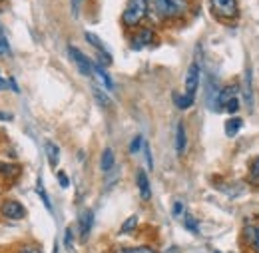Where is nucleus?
Wrapping results in <instances>:
<instances>
[{
    "instance_id": "obj_27",
    "label": "nucleus",
    "mask_w": 259,
    "mask_h": 253,
    "mask_svg": "<svg viewBox=\"0 0 259 253\" xmlns=\"http://www.w3.org/2000/svg\"><path fill=\"white\" fill-rule=\"evenodd\" d=\"M142 144H144V138H142V136H136V138L132 140V144H130V152L136 154V152L142 148Z\"/></svg>"
},
{
    "instance_id": "obj_1",
    "label": "nucleus",
    "mask_w": 259,
    "mask_h": 253,
    "mask_svg": "<svg viewBox=\"0 0 259 253\" xmlns=\"http://www.w3.org/2000/svg\"><path fill=\"white\" fill-rule=\"evenodd\" d=\"M154 12L158 14V18L162 20H176L182 18L184 14H188L190 2L188 0H152Z\"/></svg>"
},
{
    "instance_id": "obj_25",
    "label": "nucleus",
    "mask_w": 259,
    "mask_h": 253,
    "mask_svg": "<svg viewBox=\"0 0 259 253\" xmlns=\"http://www.w3.org/2000/svg\"><path fill=\"white\" fill-rule=\"evenodd\" d=\"M136 225H138V218H136V216H132V218H128V220H126V223L122 225V233H128V231H132Z\"/></svg>"
},
{
    "instance_id": "obj_26",
    "label": "nucleus",
    "mask_w": 259,
    "mask_h": 253,
    "mask_svg": "<svg viewBox=\"0 0 259 253\" xmlns=\"http://www.w3.org/2000/svg\"><path fill=\"white\" fill-rule=\"evenodd\" d=\"M64 245H66V249H72V245H74V233H72L70 227H66V231H64Z\"/></svg>"
},
{
    "instance_id": "obj_13",
    "label": "nucleus",
    "mask_w": 259,
    "mask_h": 253,
    "mask_svg": "<svg viewBox=\"0 0 259 253\" xmlns=\"http://www.w3.org/2000/svg\"><path fill=\"white\" fill-rule=\"evenodd\" d=\"M241 126H243V120L241 118H229L226 122V136L227 138H235L237 134H239V130H241Z\"/></svg>"
},
{
    "instance_id": "obj_16",
    "label": "nucleus",
    "mask_w": 259,
    "mask_h": 253,
    "mask_svg": "<svg viewBox=\"0 0 259 253\" xmlns=\"http://www.w3.org/2000/svg\"><path fill=\"white\" fill-rule=\"evenodd\" d=\"M100 167H102V172H110V170L114 167V152H112L110 148H106V150L102 152V159H100Z\"/></svg>"
},
{
    "instance_id": "obj_17",
    "label": "nucleus",
    "mask_w": 259,
    "mask_h": 253,
    "mask_svg": "<svg viewBox=\"0 0 259 253\" xmlns=\"http://www.w3.org/2000/svg\"><path fill=\"white\" fill-rule=\"evenodd\" d=\"M247 180L253 188H259V158H255L249 163V174H247Z\"/></svg>"
},
{
    "instance_id": "obj_24",
    "label": "nucleus",
    "mask_w": 259,
    "mask_h": 253,
    "mask_svg": "<svg viewBox=\"0 0 259 253\" xmlns=\"http://www.w3.org/2000/svg\"><path fill=\"white\" fill-rule=\"evenodd\" d=\"M184 227L190 229V231H194V233H197V222H195L194 216H190V214L184 216Z\"/></svg>"
},
{
    "instance_id": "obj_35",
    "label": "nucleus",
    "mask_w": 259,
    "mask_h": 253,
    "mask_svg": "<svg viewBox=\"0 0 259 253\" xmlns=\"http://www.w3.org/2000/svg\"><path fill=\"white\" fill-rule=\"evenodd\" d=\"M163 253H182L180 251V247H176V245H171V247H167V249H165V251Z\"/></svg>"
},
{
    "instance_id": "obj_34",
    "label": "nucleus",
    "mask_w": 259,
    "mask_h": 253,
    "mask_svg": "<svg viewBox=\"0 0 259 253\" xmlns=\"http://www.w3.org/2000/svg\"><path fill=\"white\" fill-rule=\"evenodd\" d=\"M8 84H10V88H12L14 92H18V86H16V80H14V78H8Z\"/></svg>"
},
{
    "instance_id": "obj_7",
    "label": "nucleus",
    "mask_w": 259,
    "mask_h": 253,
    "mask_svg": "<svg viewBox=\"0 0 259 253\" xmlns=\"http://www.w3.org/2000/svg\"><path fill=\"white\" fill-rule=\"evenodd\" d=\"M199 78H201V70L194 62L188 68V74H186V94L188 96H192V98L195 96L197 88H199Z\"/></svg>"
},
{
    "instance_id": "obj_21",
    "label": "nucleus",
    "mask_w": 259,
    "mask_h": 253,
    "mask_svg": "<svg viewBox=\"0 0 259 253\" xmlns=\"http://www.w3.org/2000/svg\"><path fill=\"white\" fill-rule=\"evenodd\" d=\"M36 193L40 195V199H42V203H44V207L48 209V212H52V201H50V197H48V193L44 190V186H42V182L38 180V186H36Z\"/></svg>"
},
{
    "instance_id": "obj_38",
    "label": "nucleus",
    "mask_w": 259,
    "mask_h": 253,
    "mask_svg": "<svg viewBox=\"0 0 259 253\" xmlns=\"http://www.w3.org/2000/svg\"><path fill=\"white\" fill-rule=\"evenodd\" d=\"M6 86H8V84H6V80H2V78H0V90H4Z\"/></svg>"
},
{
    "instance_id": "obj_18",
    "label": "nucleus",
    "mask_w": 259,
    "mask_h": 253,
    "mask_svg": "<svg viewBox=\"0 0 259 253\" xmlns=\"http://www.w3.org/2000/svg\"><path fill=\"white\" fill-rule=\"evenodd\" d=\"M84 38H86V40H88V42H90V44L96 48L98 52H102V54H110V52H108V48H106V44H104V42L98 38L96 34H92V32H86V34H84Z\"/></svg>"
},
{
    "instance_id": "obj_19",
    "label": "nucleus",
    "mask_w": 259,
    "mask_h": 253,
    "mask_svg": "<svg viewBox=\"0 0 259 253\" xmlns=\"http://www.w3.org/2000/svg\"><path fill=\"white\" fill-rule=\"evenodd\" d=\"M174 104H176L180 110H188V108H192L194 98L188 94H174Z\"/></svg>"
},
{
    "instance_id": "obj_29",
    "label": "nucleus",
    "mask_w": 259,
    "mask_h": 253,
    "mask_svg": "<svg viewBox=\"0 0 259 253\" xmlns=\"http://www.w3.org/2000/svg\"><path fill=\"white\" fill-rule=\"evenodd\" d=\"M120 253H156L152 247H134V249H122Z\"/></svg>"
},
{
    "instance_id": "obj_32",
    "label": "nucleus",
    "mask_w": 259,
    "mask_h": 253,
    "mask_svg": "<svg viewBox=\"0 0 259 253\" xmlns=\"http://www.w3.org/2000/svg\"><path fill=\"white\" fill-rule=\"evenodd\" d=\"M182 212H184V203L182 201H176L174 203V216H182Z\"/></svg>"
},
{
    "instance_id": "obj_36",
    "label": "nucleus",
    "mask_w": 259,
    "mask_h": 253,
    "mask_svg": "<svg viewBox=\"0 0 259 253\" xmlns=\"http://www.w3.org/2000/svg\"><path fill=\"white\" fill-rule=\"evenodd\" d=\"M20 253H42V251L36 249V247H28V249H24V251H20Z\"/></svg>"
},
{
    "instance_id": "obj_10",
    "label": "nucleus",
    "mask_w": 259,
    "mask_h": 253,
    "mask_svg": "<svg viewBox=\"0 0 259 253\" xmlns=\"http://www.w3.org/2000/svg\"><path fill=\"white\" fill-rule=\"evenodd\" d=\"M136 184H138V190L142 199H150L152 197V188H150V180H148V174L144 170H138V176H136Z\"/></svg>"
},
{
    "instance_id": "obj_2",
    "label": "nucleus",
    "mask_w": 259,
    "mask_h": 253,
    "mask_svg": "<svg viewBox=\"0 0 259 253\" xmlns=\"http://www.w3.org/2000/svg\"><path fill=\"white\" fill-rule=\"evenodd\" d=\"M148 14V2L146 0H128L124 12H122V22L124 26L128 28H134L138 26Z\"/></svg>"
},
{
    "instance_id": "obj_9",
    "label": "nucleus",
    "mask_w": 259,
    "mask_h": 253,
    "mask_svg": "<svg viewBox=\"0 0 259 253\" xmlns=\"http://www.w3.org/2000/svg\"><path fill=\"white\" fill-rule=\"evenodd\" d=\"M243 98L245 104L249 108V112H253V78H251V68L245 70V80H243Z\"/></svg>"
},
{
    "instance_id": "obj_22",
    "label": "nucleus",
    "mask_w": 259,
    "mask_h": 253,
    "mask_svg": "<svg viewBox=\"0 0 259 253\" xmlns=\"http://www.w3.org/2000/svg\"><path fill=\"white\" fill-rule=\"evenodd\" d=\"M94 74H98V76H100V80L106 84V88H108V90H112V88H114V82L110 80V76L104 72V68H102L100 64H94Z\"/></svg>"
},
{
    "instance_id": "obj_33",
    "label": "nucleus",
    "mask_w": 259,
    "mask_h": 253,
    "mask_svg": "<svg viewBox=\"0 0 259 253\" xmlns=\"http://www.w3.org/2000/svg\"><path fill=\"white\" fill-rule=\"evenodd\" d=\"M58 182H60V186H62V188H68V186H70V182H68V178H66V176H64V174H62V172L58 174Z\"/></svg>"
},
{
    "instance_id": "obj_23",
    "label": "nucleus",
    "mask_w": 259,
    "mask_h": 253,
    "mask_svg": "<svg viewBox=\"0 0 259 253\" xmlns=\"http://www.w3.org/2000/svg\"><path fill=\"white\" fill-rule=\"evenodd\" d=\"M0 174H2V176H10V178H14V176L20 174V167H18V165H10V163H0Z\"/></svg>"
},
{
    "instance_id": "obj_11",
    "label": "nucleus",
    "mask_w": 259,
    "mask_h": 253,
    "mask_svg": "<svg viewBox=\"0 0 259 253\" xmlns=\"http://www.w3.org/2000/svg\"><path fill=\"white\" fill-rule=\"evenodd\" d=\"M186 148H188V136H186V126L180 122L176 128V152L178 156H184L186 154Z\"/></svg>"
},
{
    "instance_id": "obj_5",
    "label": "nucleus",
    "mask_w": 259,
    "mask_h": 253,
    "mask_svg": "<svg viewBox=\"0 0 259 253\" xmlns=\"http://www.w3.org/2000/svg\"><path fill=\"white\" fill-rule=\"evenodd\" d=\"M0 214H2L6 220H22L26 212H24L22 203H18V201H14V199H6V201L0 203Z\"/></svg>"
},
{
    "instance_id": "obj_39",
    "label": "nucleus",
    "mask_w": 259,
    "mask_h": 253,
    "mask_svg": "<svg viewBox=\"0 0 259 253\" xmlns=\"http://www.w3.org/2000/svg\"><path fill=\"white\" fill-rule=\"evenodd\" d=\"M54 253H58V245H54Z\"/></svg>"
},
{
    "instance_id": "obj_28",
    "label": "nucleus",
    "mask_w": 259,
    "mask_h": 253,
    "mask_svg": "<svg viewBox=\"0 0 259 253\" xmlns=\"http://www.w3.org/2000/svg\"><path fill=\"white\" fill-rule=\"evenodd\" d=\"M224 110H226V112H229V114H235V112L239 110V100H237V98H233V100L227 104Z\"/></svg>"
},
{
    "instance_id": "obj_4",
    "label": "nucleus",
    "mask_w": 259,
    "mask_h": 253,
    "mask_svg": "<svg viewBox=\"0 0 259 253\" xmlns=\"http://www.w3.org/2000/svg\"><path fill=\"white\" fill-rule=\"evenodd\" d=\"M68 54H70V58L74 60V64L78 66V70H80L84 76H94V62H90V58H88L84 52H80L78 48L70 46V48H68Z\"/></svg>"
},
{
    "instance_id": "obj_6",
    "label": "nucleus",
    "mask_w": 259,
    "mask_h": 253,
    "mask_svg": "<svg viewBox=\"0 0 259 253\" xmlns=\"http://www.w3.org/2000/svg\"><path fill=\"white\" fill-rule=\"evenodd\" d=\"M152 42H154V30L152 28H140V30L134 32L130 46H132V50H142V48L150 46Z\"/></svg>"
},
{
    "instance_id": "obj_40",
    "label": "nucleus",
    "mask_w": 259,
    "mask_h": 253,
    "mask_svg": "<svg viewBox=\"0 0 259 253\" xmlns=\"http://www.w3.org/2000/svg\"><path fill=\"white\" fill-rule=\"evenodd\" d=\"M215 253H220V251H215Z\"/></svg>"
},
{
    "instance_id": "obj_31",
    "label": "nucleus",
    "mask_w": 259,
    "mask_h": 253,
    "mask_svg": "<svg viewBox=\"0 0 259 253\" xmlns=\"http://www.w3.org/2000/svg\"><path fill=\"white\" fill-rule=\"evenodd\" d=\"M144 152H146V161H148V167L152 170L154 167V161H152V152H150V146L144 144Z\"/></svg>"
},
{
    "instance_id": "obj_3",
    "label": "nucleus",
    "mask_w": 259,
    "mask_h": 253,
    "mask_svg": "<svg viewBox=\"0 0 259 253\" xmlns=\"http://www.w3.org/2000/svg\"><path fill=\"white\" fill-rule=\"evenodd\" d=\"M209 6H211V12L224 20H231L239 14L237 0H209Z\"/></svg>"
},
{
    "instance_id": "obj_20",
    "label": "nucleus",
    "mask_w": 259,
    "mask_h": 253,
    "mask_svg": "<svg viewBox=\"0 0 259 253\" xmlns=\"http://www.w3.org/2000/svg\"><path fill=\"white\" fill-rule=\"evenodd\" d=\"M92 92H94V98L98 100V104L100 106H104V108H108V106H112V100H110V96L106 94L104 90H100V88H92Z\"/></svg>"
},
{
    "instance_id": "obj_12",
    "label": "nucleus",
    "mask_w": 259,
    "mask_h": 253,
    "mask_svg": "<svg viewBox=\"0 0 259 253\" xmlns=\"http://www.w3.org/2000/svg\"><path fill=\"white\" fill-rule=\"evenodd\" d=\"M92 223H94V214L90 209H84L82 216H80V235H82V239H88Z\"/></svg>"
},
{
    "instance_id": "obj_14",
    "label": "nucleus",
    "mask_w": 259,
    "mask_h": 253,
    "mask_svg": "<svg viewBox=\"0 0 259 253\" xmlns=\"http://www.w3.org/2000/svg\"><path fill=\"white\" fill-rule=\"evenodd\" d=\"M245 239L251 243V247L259 253V227L255 225H247L245 227Z\"/></svg>"
},
{
    "instance_id": "obj_37",
    "label": "nucleus",
    "mask_w": 259,
    "mask_h": 253,
    "mask_svg": "<svg viewBox=\"0 0 259 253\" xmlns=\"http://www.w3.org/2000/svg\"><path fill=\"white\" fill-rule=\"evenodd\" d=\"M0 120H12V116L10 114H0Z\"/></svg>"
},
{
    "instance_id": "obj_30",
    "label": "nucleus",
    "mask_w": 259,
    "mask_h": 253,
    "mask_svg": "<svg viewBox=\"0 0 259 253\" xmlns=\"http://www.w3.org/2000/svg\"><path fill=\"white\" fill-rule=\"evenodd\" d=\"M10 52V48H8V42H6V38L2 36V32H0V56H4V54H8Z\"/></svg>"
},
{
    "instance_id": "obj_15",
    "label": "nucleus",
    "mask_w": 259,
    "mask_h": 253,
    "mask_svg": "<svg viewBox=\"0 0 259 253\" xmlns=\"http://www.w3.org/2000/svg\"><path fill=\"white\" fill-rule=\"evenodd\" d=\"M46 156H48L50 165H52V167H56V165H58V161H60V150H58V146H56V144H52V142H48V144H46Z\"/></svg>"
},
{
    "instance_id": "obj_8",
    "label": "nucleus",
    "mask_w": 259,
    "mask_h": 253,
    "mask_svg": "<svg viewBox=\"0 0 259 253\" xmlns=\"http://www.w3.org/2000/svg\"><path fill=\"white\" fill-rule=\"evenodd\" d=\"M233 98H237V86H226V88H222V90H220V94H218L215 110H218V112H222V110L226 108Z\"/></svg>"
}]
</instances>
